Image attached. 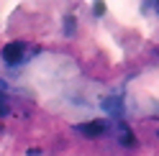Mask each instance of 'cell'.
I'll use <instances>...</instances> for the list:
<instances>
[{
  "label": "cell",
  "mask_w": 159,
  "mask_h": 156,
  "mask_svg": "<svg viewBox=\"0 0 159 156\" xmlns=\"http://www.w3.org/2000/svg\"><path fill=\"white\" fill-rule=\"evenodd\" d=\"M23 51H26V44L23 41H11V44L3 46V59L13 67L18 62H23Z\"/></svg>",
  "instance_id": "1"
},
{
  "label": "cell",
  "mask_w": 159,
  "mask_h": 156,
  "mask_svg": "<svg viewBox=\"0 0 159 156\" xmlns=\"http://www.w3.org/2000/svg\"><path fill=\"white\" fill-rule=\"evenodd\" d=\"M77 131L85 133V136H100V133L108 131V123H105V120H90V123H82Z\"/></svg>",
  "instance_id": "2"
},
{
  "label": "cell",
  "mask_w": 159,
  "mask_h": 156,
  "mask_svg": "<svg viewBox=\"0 0 159 156\" xmlns=\"http://www.w3.org/2000/svg\"><path fill=\"white\" fill-rule=\"evenodd\" d=\"M103 110L108 115H113V118H118V115L123 113V105H121L118 97H105V100H103Z\"/></svg>",
  "instance_id": "3"
},
{
  "label": "cell",
  "mask_w": 159,
  "mask_h": 156,
  "mask_svg": "<svg viewBox=\"0 0 159 156\" xmlns=\"http://www.w3.org/2000/svg\"><path fill=\"white\" fill-rule=\"evenodd\" d=\"M118 141H121L123 146H136V138H134V133L128 131V125H126V123L118 125Z\"/></svg>",
  "instance_id": "4"
},
{
  "label": "cell",
  "mask_w": 159,
  "mask_h": 156,
  "mask_svg": "<svg viewBox=\"0 0 159 156\" xmlns=\"http://www.w3.org/2000/svg\"><path fill=\"white\" fill-rule=\"evenodd\" d=\"M75 31V18H67V33Z\"/></svg>",
  "instance_id": "5"
},
{
  "label": "cell",
  "mask_w": 159,
  "mask_h": 156,
  "mask_svg": "<svg viewBox=\"0 0 159 156\" xmlns=\"http://www.w3.org/2000/svg\"><path fill=\"white\" fill-rule=\"evenodd\" d=\"M103 11H105V5H103V3H98V5H95V15H100Z\"/></svg>",
  "instance_id": "6"
}]
</instances>
